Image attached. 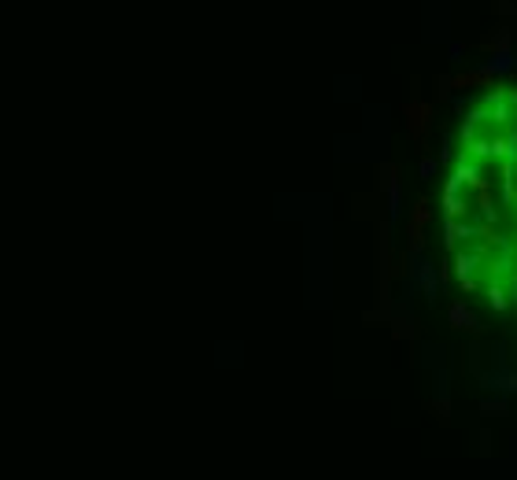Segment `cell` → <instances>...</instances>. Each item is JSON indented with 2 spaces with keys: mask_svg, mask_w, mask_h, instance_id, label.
Wrapping results in <instances>:
<instances>
[{
  "mask_svg": "<svg viewBox=\"0 0 517 480\" xmlns=\"http://www.w3.org/2000/svg\"><path fill=\"white\" fill-rule=\"evenodd\" d=\"M447 318H451V326H455V329H465V333H481V318H476V314H473V310L465 307L462 300L447 307Z\"/></svg>",
  "mask_w": 517,
  "mask_h": 480,
  "instance_id": "6da1fadb",
  "label": "cell"
},
{
  "mask_svg": "<svg viewBox=\"0 0 517 480\" xmlns=\"http://www.w3.org/2000/svg\"><path fill=\"white\" fill-rule=\"evenodd\" d=\"M447 85H455V89H469V85L491 89V85H495V74H491V71H469V74H458V78H451Z\"/></svg>",
  "mask_w": 517,
  "mask_h": 480,
  "instance_id": "7a4b0ae2",
  "label": "cell"
},
{
  "mask_svg": "<svg viewBox=\"0 0 517 480\" xmlns=\"http://www.w3.org/2000/svg\"><path fill=\"white\" fill-rule=\"evenodd\" d=\"M407 115H410V133L414 137H421L425 129H429V122H432V108H429V103H414Z\"/></svg>",
  "mask_w": 517,
  "mask_h": 480,
  "instance_id": "3957f363",
  "label": "cell"
},
{
  "mask_svg": "<svg viewBox=\"0 0 517 480\" xmlns=\"http://www.w3.org/2000/svg\"><path fill=\"white\" fill-rule=\"evenodd\" d=\"M488 388H502V392H517V373H495V377H484Z\"/></svg>",
  "mask_w": 517,
  "mask_h": 480,
  "instance_id": "277c9868",
  "label": "cell"
},
{
  "mask_svg": "<svg viewBox=\"0 0 517 480\" xmlns=\"http://www.w3.org/2000/svg\"><path fill=\"white\" fill-rule=\"evenodd\" d=\"M484 414H507V399H495V403H481Z\"/></svg>",
  "mask_w": 517,
  "mask_h": 480,
  "instance_id": "5b68a950",
  "label": "cell"
},
{
  "mask_svg": "<svg viewBox=\"0 0 517 480\" xmlns=\"http://www.w3.org/2000/svg\"><path fill=\"white\" fill-rule=\"evenodd\" d=\"M488 296H491V307L495 310H507V296H502V289H491Z\"/></svg>",
  "mask_w": 517,
  "mask_h": 480,
  "instance_id": "8992f818",
  "label": "cell"
}]
</instances>
